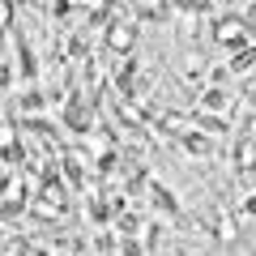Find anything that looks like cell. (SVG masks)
<instances>
[{"label":"cell","instance_id":"6da1fadb","mask_svg":"<svg viewBox=\"0 0 256 256\" xmlns=\"http://www.w3.org/2000/svg\"><path fill=\"white\" fill-rule=\"evenodd\" d=\"M248 64H256V47H244V56H235L230 68H248Z\"/></svg>","mask_w":256,"mask_h":256},{"label":"cell","instance_id":"7a4b0ae2","mask_svg":"<svg viewBox=\"0 0 256 256\" xmlns=\"http://www.w3.org/2000/svg\"><path fill=\"white\" fill-rule=\"evenodd\" d=\"M244 214H248V218H256V196H248V201H244Z\"/></svg>","mask_w":256,"mask_h":256},{"label":"cell","instance_id":"3957f363","mask_svg":"<svg viewBox=\"0 0 256 256\" xmlns=\"http://www.w3.org/2000/svg\"><path fill=\"white\" fill-rule=\"evenodd\" d=\"M244 94H248V102H256V77H252V82L244 86Z\"/></svg>","mask_w":256,"mask_h":256}]
</instances>
